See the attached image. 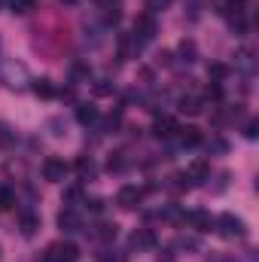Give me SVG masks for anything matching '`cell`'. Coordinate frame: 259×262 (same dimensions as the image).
<instances>
[{
    "instance_id": "4316f807",
    "label": "cell",
    "mask_w": 259,
    "mask_h": 262,
    "mask_svg": "<svg viewBox=\"0 0 259 262\" xmlns=\"http://www.w3.org/2000/svg\"><path fill=\"white\" fill-rule=\"evenodd\" d=\"M58 3H67V6H73V3H79V0H58Z\"/></svg>"
},
{
    "instance_id": "ba28073f",
    "label": "cell",
    "mask_w": 259,
    "mask_h": 262,
    "mask_svg": "<svg viewBox=\"0 0 259 262\" xmlns=\"http://www.w3.org/2000/svg\"><path fill=\"white\" fill-rule=\"evenodd\" d=\"M207 174H210V165H207L204 159H195L192 165L186 168V180H195V183H201V180H207Z\"/></svg>"
},
{
    "instance_id": "6da1fadb",
    "label": "cell",
    "mask_w": 259,
    "mask_h": 262,
    "mask_svg": "<svg viewBox=\"0 0 259 262\" xmlns=\"http://www.w3.org/2000/svg\"><path fill=\"white\" fill-rule=\"evenodd\" d=\"M43 262H79V247L73 241H55L46 250V259Z\"/></svg>"
},
{
    "instance_id": "484cf974",
    "label": "cell",
    "mask_w": 259,
    "mask_h": 262,
    "mask_svg": "<svg viewBox=\"0 0 259 262\" xmlns=\"http://www.w3.org/2000/svg\"><path fill=\"white\" fill-rule=\"evenodd\" d=\"M256 128H259L256 122H250V125H247V131H244V134H247V137H256Z\"/></svg>"
},
{
    "instance_id": "52a82bcc",
    "label": "cell",
    "mask_w": 259,
    "mask_h": 262,
    "mask_svg": "<svg viewBox=\"0 0 259 262\" xmlns=\"http://www.w3.org/2000/svg\"><path fill=\"white\" fill-rule=\"evenodd\" d=\"M131 247H134V250H153V247H156V235H153L149 229H137V232L131 235Z\"/></svg>"
},
{
    "instance_id": "e0dca14e",
    "label": "cell",
    "mask_w": 259,
    "mask_h": 262,
    "mask_svg": "<svg viewBox=\"0 0 259 262\" xmlns=\"http://www.w3.org/2000/svg\"><path fill=\"white\" fill-rule=\"evenodd\" d=\"M207 76H210L213 82H220V79H226V76H229V67H226V64H210V67H207Z\"/></svg>"
},
{
    "instance_id": "5b68a950",
    "label": "cell",
    "mask_w": 259,
    "mask_h": 262,
    "mask_svg": "<svg viewBox=\"0 0 259 262\" xmlns=\"http://www.w3.org/2000/svg\"><path fill=\"white\" fill-rule=\"evenodd\" d=\"M116 201H119V207L131 210V207H137V204L143 201V189H137V186H122L119 195H116Z\"/></svg>"
},
{
    "instance_id": "7a4b0ae2",
    "label": "cell",
    "mask_w": 259,
    "mask_h": 262,
    "mask_svg": "<svg viewBox=\"0 0 259 262\" xmlns=\"http://www.w3.org/2000/svg\"><path fill=\"white\" fill-rule=\"evenodd\" d=\"M217 226H220V235H223V238H244V235H247L244 223H241L238 216H232V213H223V216L217 220Z\"/></svg>"
},
{
    "instance_id": "d4e9b609",
    "label": "cell",
    "mask_w": 259,
    "mask_h": 262,
    "mask_svg": "<svg viewBox=\"0 0 259 262\" xmlns=\"http://www.w3.org/2000/svg\"><path fill=\"white\" fill-rule=\"evenodd\" d=\"M168 3H171V0H146V6H149L153 12H159V9H165Z\"/></svg>"
},
{
    "instance_id": "ffe728a7",
    "label": "cell",
    "mask_w": 259,
    "mask_h": 262,
    "mask_svg": "<svg viewBox=\"0 0 259 262\" xmlns=\"http://www.w3.org/2000/svg\"><path fill=\"white\" fill-rule=\"evenodd\" d=\"M21 232H25V235H34V232H37V216H34V213H25V216H21Z\"/></svg>"
},
{
    "instance_id": "277c9868",
    "label": "cell",
    "mask_w": 259,
    "mask_h": 262,
    "mask_svg": "<svg viewBox=\"0 0 259 262\" xmlns=\"http://www.w3.org/2000/svg\"><path fill=\"white\" fill-rule=\"evenodd\" d=\"M153 34H156V18L153 15H140L134 21V40L137 43H146V40H153Z\"/></svg>"
},
{
    "instance_id": "cb8c5ba5",
    "label": "cell",
    "mask_w": 259,
    "mask_h": 262,
    "mask_svg": "<svg viewBox=\"0 0 259 262\" xmlns=\"http://www.w3.org/2000/svg\"><path fill=\"white\" fill-rule=\"evenodd\" d=\"M204 95H207V98H213V101H220V98H223V89L213 82V85H207V92H204Z\"/></svg>"
},
{
    "instance_id": "9c48e42d",
    "label": "cell",
    "mask_w": 259,
    "mask_h": 262,
    "mask_svg": "<svg viewBox=\"0 0 259 262\" xmlns=\"http://www.w3.org/2000/svg\"><path fill=\"white\" fill-rule=\"evenodd\" d=\"M177 107H180V113H186V116H198V113H201V98L183 95V98L177 101Z\"/></svg>"
},
{
    "instance_id": "30bf717a",
    "label": "cell",
    "mask_w": 259,
    "mask_h": 262,
    "mask_svg": "<svg viewBox=\"0 0 259 262\" xmlns=\"http://www.w3.org/2000/svg\"><path fill=\"white\" fill-rule=\"evenodd\" d=\"M189 223H192L198 232H210V229H213V216H210V213H204V210L189 213Z\"/></svg>"
},
{
    "instance_id": "3957f363",
    "label": "cell",
    "mask_w": 259,
    "mask_h": 262,
    "mask_svg": "<svg viewBox=\"0 0 259 262\" xmlns=\"http://www.w3.org/2000/svg\"><path fill=\"white\" fill-rule=\"evenodd\" d=\"M43 177H46L49 183H61L67 177V162L58 159V156H49V159L43 162Z\"/></svg>"
},
{
    "instance_id": "7c38bea8",
    "label": "cell",
    "mask_w": 259,
    "mask_h": 262,
    "mask_svg": "<svg viewBox=\"0 0 259 262\" xmlns=\"http://www.w3.org/2000/svg\"><path fill=\"white\" fill-rule=\"evenodd\" d=\"M153 131H156V137H171V134H174V131H177V122H174V119H168V116H165V119H159V122H156V125H153Z\"/></svg>"
},
{
    "instance_id": "8992f818",
    "label": "cell",
    "mask_w": 259,
    "mask_h": 262,
    "mask_svg": "<svg viewBox=\"0 0 259 262\" xmlns=\"http://www.w3.org/2000/svg\"><path fill=\"white\" fill-rule=\"evenodd\" d=\"M58 226H61L64 232H79V229H82V220H79V213H76L73 207H64V210L58 213Z\"/></svg>"
},
{
    "instance_id": "44dd1931",
    "label": "cell",
    "mask_w": 259,
    "mask_h": 262,
    "mask_svg": "<svg viewBox=\"0 0 259 262\" xmlns=\"http://www.w3.org/2000/svg\"><path fill=\"white\" fill-rule=\"evenodd\" d=\"M76 171H79L82 177H92V174H95V165H92L89 159H79V162H76Z\"/></svg>"
},
{
    "instance_id": "7402d4cb",
    "label": "cell",
    "mask_w": 259,
    "mask_h": 262,
    "mask_svg": "<svg viewBox=\"0 0 259 262\" xmlns=\"http://www.w3.org/2000/svg\"><path fill=\"white\" fill-rule=\"evenodd\" d=\"M12 140H15V137H12V134H9V128L0 122V146H12Z\"/></svg>"
},
{
    "instance_id": "5bb4252c",
    "label": "cell",
    "mask_w": 259,
    "mask_h": 262,
    "mask_svg": "<svg viewBox=\"0 0 259 262\" xmlns=\"http://www.w3.org/2000/svg\"><path fill=\"white\" fill-rule=\"evenodd\" d=\"M37 3H40V0H9V9L21 15V12H31V9H37Z\"/></svg>"
},
{
    "instance_id": "8fae6325",
    "label": "cell",
    "mask_w": 259,
    "mask_h": 262,
    "mask_svg": "<svg viewBox=\"0 0 259 262\" xmlns=\"http://www.w3.org/2000/svg\"><path fill=\"white\" fill-rule=\"evenodd\" d=\"M76 119H79L82 125H92V122L98 119V107H95V104H79V107H76Z\"/></svg>"
},
{
    "instance_id": "603a6c76",
    "label": "cell",
    "mask_w": 259,
    "mask_h": 262,
    "mask_svg": "<svg viewBox=\"0 0 259 262\" xmlns=\"http://www.w3.org/2000/svg\"><path fill=\"white\" fill-rule=\"evenodd\" d=\"M238 64L244 67V70H250V67H253V58H250V52H247V49H244V52H238Z\"/></svg>"
},
{
    "instance_id": "9a60e30c",
    "label": "cell",
    "mask_w": 259,
    "mask_h": 262,
    "mask_svg": "<svg viewBox=\"0 0 259 262\" xmlns=\"http://www.w3.org/2000/svg\"><path fill=\"white\" fill-rule=\"evenodd\" d=\"M15 204V192L9 186H0V210H9Z\"/></svg>"
},
{
    "instance_id": "d6986e66",
    "label": "cell",
    "mask_w": 259,
    "mask_h": 262,
    "mask_svg": "<svg viewBox=\"0 0 259 262\" xmlns=\"http://www.w3.org/2000/svg\"><path fill=\"white\" fill-rule=\"evenodd\" d=\"M244 6H247V0H223V12H235V15H241Z\"/></svg>"
},
{
    "instance_id": "4fadbf2b",
    "label": "cell",
    "mask_w": 259,
    "mask_h": 262,
    "mask_svg": "<svg viewBox=\"0 0 259 262\" xmlns=\"http://www.w3.org/2000/svg\"><path fill=\"white\" fill-rule=\"evenodd\" d=\"M180 131V143L183 146H198L201 143V131L198 128H177Z\"/></svg>"
},
{
    "instance_id": "2e32d148",
    "label": "cell",
    "mask_w": 259,
    "mask_h": 262,
    "mask_svg": "<svg viewBox=\"0 0 259 262\" xmlns=\"http://www.w3.org/2000/svg\"><path fill=\"white\" fill-rule=\"evenodd\" d=\"M34 92H37L40 98H52V95H55V89H52L49 79H37V82H34Z\"/></svg>"
},
{
    "instance_id": "ac0fdd59",
    "label": "cell",
    "mask_w": 259,
    "mask_h": 262,
    "mask_svg": "<svg viewBox=\"0 0 259 262\" xmlns=\"http://www.w3.org/2000/svg\"><path fill=\"white\" fill-rule=\"evenodd\" d=\"M98 238L113 241V238H116V223H101V226H98Z\"/></svg>"
}]
</instances>
